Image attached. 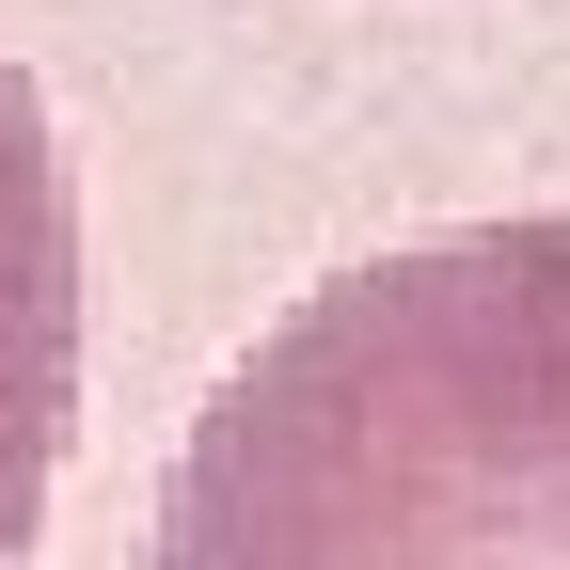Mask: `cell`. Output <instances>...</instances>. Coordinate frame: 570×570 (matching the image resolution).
<instances>
[{
	"instance_id": "obj_1",
	"label": "cell",
	"mask_w": 570,
	"mask_h": 570,
	"mask_svg": "<svg viewBox=\"0 0 570 570\" xmlns=\"http://www.w3.org/2000/svg\"><path fill=\"white\" fill-rule=\"evenodd\" d=\"M159 570H570V223L285 302L175 444Z\"/></svg>"
},
{
	"instance_id": "obj_2",
	"label": "cell",
	"mask_w": 570,
	"mask_h": 570,
	"mask_svg": "<svg viewBox=\"0 0 570 570\" xmlns=\"http://www.w3.org/2000/svg\"><path fill=\"white\" fill-rule=\"evenodd\" d=\"M63 428H80V190L32 63L0 48V570H32L48 539Z\"/></svg>"
}]
</instances>
